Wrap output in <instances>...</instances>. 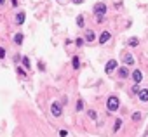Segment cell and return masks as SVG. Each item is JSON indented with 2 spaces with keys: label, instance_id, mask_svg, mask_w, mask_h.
Returning a JSON list of instances; mask_svg holds the SVG:
<instances>
[{
  "label": "cell",
  "instance_id": "obj_1",
  "mask_svg": "<svg viewBox=\"0 0 148 137\" xmlns=\"http://www.w3.org/2000/svg\"><path fill=\"white\" fill-rule=\"evenodd\" d=\"M106 106H108V109H110V111H117V109H119V99H117L115 96H112V97L108 99Z\"/></svg>",
  "mask_w": 148,
  "mask_h": 137
},
{
  "label": "cell",
  "instance_id": "obj_2",
  "mask_svg": "<svg viewBox=\"0 0 148 137\" xmlns=\"http://www.w3.org/2000/svg\"><path fill=\"white\" fill-rule=\"evenodd\" d=\"M94 12L98 14V17H103V14L106 12V5H104L103 2H99V4H96L94 5Z\"/></svg>",
  "mask_w": 148,
  "mask_h": 137
},
{
  "label": "cell",
  "instance_id": "obj_3",
  "mask_svg": "<svg viewBox=\"0 0 148 137\" xmlns=\"http://www.w3.org/2000/svg\"><path fill=\"white\" fill-rule=\"evenodd\" d=\"M51 111H52L54 116H61V104H59V102H54L52 108H51Z\"/></svg>",
  "mask_w": 148,
  "mask_h": 137
},
{
  "label": "cell",
  "instance_id": "obj_4",
  "mask_svg": "<svg viewBox=\"0 0 148 137\" xmlns=\"http://www.w3.org/2000/svg\"><path fill=\"white\" fill-rule=\"evenodd\" d=\"M115 68H117V61H113V59H112V61H108V63H106V68H104V70H106V73H112Z\"/></svg>",
  "mask_w": 148,
  "mask_h": 137
},
{
  "label": "cell",
  "instance_id": "obj_5",
  "mask_svg": "<svg viewBox=\"0 0 148 137\" xmlns=\"http://www.w3.org/2000/svg\"><path fill=\"white\" fill-rule=\"evenodd\" d=\"M141 78H143L141 71H139V70H134V71H133V80H134V83H136V85L141 82Z\"/></svg>",
  "mask_w": 148,
  "mask_h": 137
},
{
  "label": "cell",
  "instance_id": "obj_6",
  "mask_svg": "<svg viewBox=\"0 0 148 137\" xmlns=\"http://www.w3.org/2000/svg\"><path fill=\"white\" fill-rule=\"evenodd\" d=\"M108 40H110V33L108 31H103L101 37H99V43H106Z\"/></svg>",
  "mask_w": 148,
  "mask_h": 137
},
{
  "label": "cell",
  "instance_id": "obj_7",
  "mask_svg": "<svg viewBox=\"0 0 148 137\" xmlns=\"http://www.w3.org/2000/svg\"><path fill=\"white\" fill-rule=\"evenodd\" d=\"M139 99H141L143 102L148 101V90H139Z\"/></svg>",
  "mask_w": 148,
  "mask_h": 137
},
{
  "label": "cell",
  "instance_id": "obj_8",
  "mask_svg": "<svg viewBox=\"0 0 148 137\" xmlns=\"http://www.w3.org/2000/svg\"><path fill=\"white\" fill-rule=\"evenodd\" d=\"M16 23H17V25H23V23H25V12H19V14H17Z\"/></svg>",
  "mask_w": 148,
  "mask_h": 137
},
{
  "label": "cell",
  "instance_id": "obj_9",
  "mask_svg": "<svg viewBox=\"0 0 148 137\" xmlns=\"http://www.w3.org/2000/svg\"><path fill=\"white\" fill-rule=\"evenodd\" d=\"M124 61H125V64H134V57H133L131 54H125Z\"/></svg>",
  "mask_w": 148,
  "mask_h": 137
},
{
  "label": "cell",
  "instance_id": "obj_10",
  "mask_svg": "<svg viewBox=\"0 0 148 137\" xmlns=\"http://www.w3.org/2000/svg\"><path fill=\"white\" fill-rule=\"evenodd\" d=\"M94 38H96V35H94V31H87V33H86V40H87V42H92Z\"/></svg>",
  "mask_w": 148,
  "mask_h": 137
},
{
  "label": "cell",
  "instance_id": "obj_11",
  "mask_svg": "<svg viewBox=\"0 0 148 137\" xmlns=\"http://www.w3.org/2000/svg\"><path fill=\"white\" fill-rule=\"evenodd\" d=\"M14 42H16L17 45H21V43H23V35H21V33H17V35L14 37Z\"/></svg>",
  "mask_w": 148,
  "mask_h": 137
},
{
  "label": "cell",
  "instance_id": "obj_12",
  "mask_svg": "<svg viewBox=\"0 0 148 137\" xmlns=\"http://www.w3.org/2000/svg\"><path fill=\"white\" fill-rule=\"evenodd\" d=\"M119 73H120V76H122V78H125V76H127V70H125V68H120V70H119Z\"/></svg>",
  "mask_w": 148,
  "mask_h": 137
},
{
  "label": "cell",
  "instance_id": "obj_13",
  "mask_svg": "<svg viewBox=\"0 0 148 137\" xmlns=\"http://www.w3.org/2000/svg\"><path fill=\"white\" fill-rule=\"evenodd\" d=\"M72 64H73V68H77V70H78V66H80V61H78V57H73Z\"/></svg>",
  "mask_w": 148,
  "mask_h": 137
},
{
  "label": "cell",
  "instance_id": "obj_14",
  "mask_svg": "<svg viewBox=\"0 0 148 137\" xmlns=\"http://www.w3.org/2000/svg\"><path fill=\"white\" fill-rule=\"evenodd\" d=\"M120 125H122V120H117V122H115V128H113V130L117 132V130L120 128Z\"/></svg>",
  "mask_w": 148,
  "mask_h": 137
},
{
  "label": "cell",
  "instance_id": "obj_15",
  "mask_svg": "<svg viewBox=\"0 0 148 137\" xmlns=\"http://www.w3.org/2000/svg\"><path fill=\"white\" fill-rule=\"evenodd\" d=\"M129 45H134V47H136V45H138V40H136V38H131V40H129Z\"/></svg>",
  "mask_w": 148,
  "mask_h": 137
},
{
  "label": "cell",
  "instance_id": "obj_16",
  "mask_svg": "<svg viewBox=\"0 0 148 137\" xmlns=\"http://www.w3.org/2000/svg\"><path fill=\"white\" fill-rule=\"evenodd\" d=\"M23 63H25L26 68H30V59H28V57H23Z\"/></svg>",
  "mask_w": 148,
  "mask_h": 137
},
{
  "label": "cell",
  "instance_id": "obj_17",
  "mask_svg": "<svg viewBox=\"0 0 148 137\" xmlns=\"http://www.w3.org/2000/svg\"><path fill=\"white\" fill-rule=\"evenodd\" d=\"M139 118H141V115H139V113H134V115H133V120H136V122H138Z\"/></svg>",
  "mask_w": 148,
  "mask_h": 137
},
{
  "label": "cell",
  "instance_id": "obj_18",
  "mask_svg": "<svg viewBox=\"0 0 148 137\" xmlns=\"http://www.w3.org/2000/svg\"><path fill=\"white\" fill-rule=\"evenodd\" d=\"M82 106H84V102H82V101H77V109H78V111L82 109Z\"/></svg>",
  "mask_w": 148,
  "mask_h": 137
},
{
  "label": "cell",
  "instance_id": "obj_19",
  "mask_svg": "<svg viewBox=\"0 0 148 137\" xmlns=\"http://www.w3.org/2000/svg\"><path fill=\"white\" fill-rule=\"evenodd\" d=\"M77 23H78V26H82V25H84V17H82V16H80V17H78V19H77Z\"/></svg>",
  "mask_w": 148,
  "mask_h": 137
},
{
  "label": "cell",
  "instance_id": "obj_20",
  "mask_svg": "<svg viewBox=\"0 0 148 137\" xmlns=\"http://www.w3.org/2000/svg\"><path fill=\"white\" fill-rule=\"evenodd\" d=\"M4 56H5V51H4L2 47H0V59H4Z\"/></svg>",
  "mask_w": 148,
  "mask_h": 137
},
{
  "label": "cell",
  "instance_id": "obj_21",
  "mask_svg": "<svg viewBox=\"0 0 148 137\" xmlns=\"http://www.w3.org/2000/svg\"><path fill=\"white\" fill-rule=\"evenodd\" d=\"M59 135H61V137H66V135H68V132H66V130H61V132H59Z\"/></svg>",
  "mask_w": 148,
  "mask_h": 137
},
{
  "label": "cell",
  "instance_id": "obj_22",
  "mask_svg": "<svg viewBox=\"0 0 148 137\" xmlns=\"http://www.w3.org/2000/svg\"><path fill=\"white\" fill-rule=\"evenodd\" d=\"M84 0H73V4H82Z\"/></svg>",
  "mask_w": 148,
  "mask_h": 137
},
{
  "label": "cell",
  "instance_id": "obj_23",
  "mask_svg": "<svg viewBox=\"0 0 148 137\" xmlns=\"http://www.w3.org/2000/svg\"><path fill=\"white\" fill-rule=\"evenodd\" d=\"M2 4H4V0H0V5H2Z\"/></svg>",
  "mask_w": 148,
  "mask_h": 137
}]
</instances>
